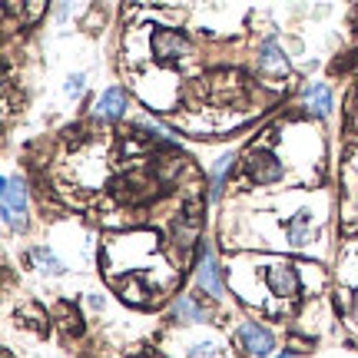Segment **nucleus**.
<instances>
[{"label":"nucleus","instance_id":"f257e3e1","mask_svg":"<svg viewBox=\"0 0 358 358\" xmlns=\"http://www.w3.org/2000/svg\"><path fill=\"white\" fill-rule=\"evenodd\" d=\"M27 189L20 176H7L3 179V222L10 229L24 232L27 229Z\"/></svg>","mask_w":358,"mask_h":358},{"label":"nucleus","instance_id":"f03ea898","mask_svg":"<svg viewBox=\"0 0 358 358\" xmlns=\"http://www.w3.org/2000/svg\"><path fill=\"white\" fill-rule=\"evenodd\" d=\"M245 173H249V179H252V182L268 186V182H279L285 169H282V159L272 153V150L259 146V150H252V153L245 156Z\"/></svg>","mask_w":358,"mask_h":358},{"label":"nucleus","instance_id":"7ed1b4c3","mask_svg":"<svg viewBox=\"0 0 358 358\" xmlns=\"http://www.w3.org/2000/svg\"><path fill=\"white\" fill-rule=\"evenodd\" d=\"M150 47H153V57L163 60V64H169V60H176V57H182L189 50L186 37L179 30H166V27H156L153 37H150Z\"/></svg>","mask_w":358,"mask_h":358},{"label":"nucleus","instance_id":"20e7f679","mask_svg":"<svg viewBox=\"0 0 358 358\" xmlns=\"http://www.w3.org/2000/svg\"><path fill=\"white\" fill-rule=\"evenodd\" d=\"M239 342L249 355H272V348H275V335L268 332L266 325H259V322H243L239 325Z\"/></svg>","mask_w":358,"mask_h":358},{"label":"nucleus","instance_id":"39448f33","mask_svg":"<svg viewBox=\"0 0 358 358\" xmlns=\"http://www.w3.org/2000/svg\"><path fill=\"white\" fill-rule=\"evenodd\" d=\"M266 285L272 295H279V299H295L299 289H302V279H299V272L292 266H272L266 268Z\"/></svg>","mask_w":358,"mask_h":358},{"label":"nucleus","instance_id":"423d86ee","mask_svg":"<svg viewBox=\"0 0 358 358\" xmlns=\"http://www.w3.org/2000/svg\"><path fill=\"white\" fill-rule=\"evenodd\" d=\"M196 282H199V289L209 292L213 299H222V292H226V289H222V279H219V262H216V256H213L209 245H203V262H199Z\"/></svg>","mask_w":358,"mask_h":358},{"label":"nucleus","instance_id":"0eeeda50","mask_svg":"<svg viewBox=\"0 0 358 358\" xmlns=\"http://www.w3.org/2000/svg\"><path fill=\"white\" fill-rule=\"evenodd\" d=\"M127 103L129 100H127V93H123V87H110L100 100H96L93 113L100 116V120H120V116H123V110H127Z\"/></svg>","mask_w":358,"mask_h":358},{"label":"nucleus","instance_id":"6e6552de","mask_svg":"<svg viewBox=\"0 0 358 358\" xmlns=\"http://www.w3.org/2000/svg\"><path fill=\"white\" fill-rule=\"evenodd\" d=\"M306 106L315 116H325L332 110V90L325 87V83H312V87L306 90Z\"/></svg>","mask_w":358,"mask_h":358},{"label":"nucleus","instance_id":"1a4fd4ad","mask_svg":"<svg viewBox=\"0 0 358 358\" xmlns=\"http://www.w3.org/2000/svg\"><path fill=\"white\" fill-rule=\"evenodd\" d=\"M259 66L262 70H285V53H282L279 40H262V47H259Z\"/></svg>","mask_w":358,"mask_h":358},{"label":"nucleus","instance_id":"9d476101","mask_svg":"<svg viewBox=\"0 0 358 358\" xmlns=\"http://www.w3.org/2000/svg\"><path fill=\"white\" fill-rule=\"evenodd\" d=\"M308 226H312V213L308 209H299L295 219L285 222V232H289V243L292 245H306L308 243Z\"/></svg>","mask_w":358,"mask_h":358},{"label":"nucleus","instance_id":"9b49d317","mask_svg":"<svg viewBox=\"0 0 358 358\" xmlns=\"http://www.w3.org/2000/svg\"><path fill=\"white\" fill-rule=\"evenodd\" d=\"M232 163H236V156L232 153H226L216 163V176H213V189H209V199H213V203H219L222 192H226V179H229V173H232Z\"/></svg>","mask_w":358,"mask_h":358},{"label":"nucleus","instance_id":"f8f14e48","mask_svg":"<svg viewBox=\"0 0 358 358\" xmlns=\"http://www.w3.org/2000/svg\"><path fill=\"white\" fill-rule=\"evenodd\" d=\"M34 262H37L40 272H47V275H60V272H66V266L53 256L47 245H37V249H34Z\"/></svg>","mask_w":358,"mask_h":358},{"label":"nucleus","instance_id":"ddd939ff","mask_svg":"<svg viewBox=\"0 0 358 358\" xmlns=\"http://www.w3.org/2000/svg\"><path fill=\"white\" fill-rule=\"evenodd\" d=\"M176 319L179 322H206V312H203V306H196L189 295H179L176 299Z\"/></svg>","mask_w":358,"mask_h":358},{"label":"nucleus","instance_id":"4468645a","mask_svg":"<svg viewBox=\"0 0 358 358\" xmlns=\"http://www.w3.org/2000/svg\"><path fill=\"white\" fill-rule=\"evenodd\" d=\"M189 358H222V352H219L216 345H192Z\"/></svg>","mask_w":358,"mask_h":358},{"label":"nucleus","instance_id":"2eb2a0df","mask_svg":"<svg viewBox=\"0 0 358 358\" xmlns=\"http://www.w3.org/2000/svg\"><path fill=\"white\" fill-rule=\"evenodd\" d=\"M83 87H87V77H83V73H73V77L66 80V96H80Z\"/></svg>","mask_w":358,"mask_h":358},{"label":"nucleus","instance_id":"dca6fc26","mask_svg":"<svg viewBox=\"0 0 358 358\" xmlns=\"http://www.w3.org/2000/svg\"><path fill=\"white\" fill-rule=\"evenodd\" d=\"M275 358H292V352H282V355H275Z\"/></svg>","mask_w":358,"mask_h":358}]
</instances>
